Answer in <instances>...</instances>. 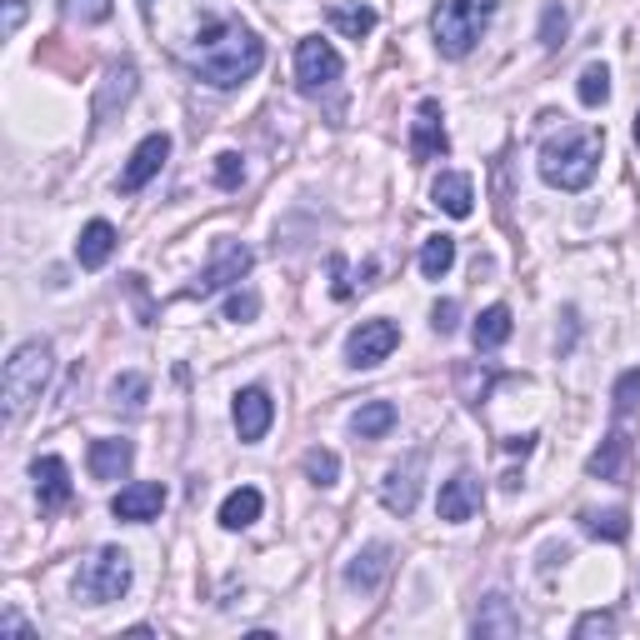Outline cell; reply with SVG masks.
I'll return each mask as SVG.
<instances>
[{
	"label": "cell",
	"instance_id": "cell-26",
	"mask_svg": "<svg viewBox=\"0 0 640 640\" xmlns=\"http://www.w3.org/2000/svg\"><path fill=\"white\" fill-rule=\"evenodd\" d=\"M450 266H456V240H450V236H430L426 246H420V276L440 280Z\"/></svg>",
	"mask_w": 640,
	"mask_h": 640
},
{
	"label": "cell",
	"instance_id": "cell-42",
	"mask_svg": "<svg viewBox=\"0 0 640 640\" xmlns=\"http://www.w3.org/2000/svg\"><path fill=\"white\" fill-rule=\"evenodd\" d=\"M636 146H640V116H636Z\"/></svg>",
	"mask_w": 640,
	"mask_h": 640
},
{
	"label": "cell",
	"instance_id": "cell-35",
	"mask_svg": "<svg viewBox=\"0 0 640 640\" xmlns=\"http://www.w3.org/2000/svg\"><path fill=\"white\" fill-rule=\"evenodd\" d=\"M636 400H640V366L626 370V376L616 380V416H630V410H636Z\"/></svg>",
	"mask_w": 640,
	"mask_h": 640
},
{
	"label": "cell",
	"instance_id": "cell-27",
	"mask_svg": "<svg viewBox=\"0 0 640 640\" xmlns=\"http://www.w3.org/2000/svg\"><path fill=\"white\" fill-rule=\"evenodd\" d=\"M576 96H580V106H606L610 100V70L600 66V60H590L586 70H580V80H576Z\"/></svg>",
	"mask_w": 640,
	"mask_h": 640
},
{
	"label": "cell",
	"instance_id": "cell-19",
	"mask_svg": "<svg viewBox=\"0 0 640 640\" xmlns=\"http://www.w3.org/2000/svg\"><path fill=\"white\" fill-rule=\"evenodd\" d=\"M470 630H476L480 640H490V636H520V610L496 590V596L480 600V610H476V620H470Z\"/></svg>",
	"mask_w": 640,
	"mask_h": 640
},
{
	"label": "cell",
	"instance_id": "cell-20",
	"mask_svg": "<svg viewBox=\"0 0 640 640\" xmlns=\"http://www.w3.org/2000/svg\"><path fill=\"white\" fill-rule=\"evenodd\" d=\"M116 246H120L116 226H110V220H90V226L80 230V240H76V260H80V270H100L110 256H116Z\"/></svg>",
	"mask_w": 640,
	"mask_h": 640
},
{
	"label": "cell",
	"instance_id": "cell-14",
	"mask_svg": "<svg viewBox=\"0 0 640 640\" xmlns=\"http://www.w3.org/2000/svg\"><path fill=\"white\" fill-rule=\"evenodd\" d=\"M446 116H440V100H420L416 106V120H410V156L416 160H436L446 156Z\"/></svg>",
	"mask_w": 640,
	"mask_h": 640
},
{
	"label": "cell",
	"instance_id": "cell-36",
	"mask_svg": "<svg viewBox=\"0 0 640 640\" xmlns=\"http://www.w3.org/2000/svg\"><path fill=\"white\" fill-rule=\"evenodd\" d=\"M490 370H460V396H466V406H480V400H486V390H490Z\"/></svg>",
	"mask_w": 640,
	"mask_h": 640
},
{
	"label": "cell",
	"instance_id": "cell-16",
	"mask_svg": "<svg viewBox=\"0 0 640 640\" xmlns=\"http://www.w3.org/2000/svg\"><path fill=\"white\" fill-rule=\"evenodd\" d=\"M86 466L96 480H126L130 466H136V446H130V440H116V436H100V440H90Z\"/></svg>",
	"mask_w": 640,
	"mask_h": 640
},
{
	"label": "cell",
	"instance_id": "cell-30",
	"mask_svg": "<svg viewBox=\"0 0 640 640\" xmlns=\"http://www.w3.org/2000/svg\"><path fill=\"white\" fill-rule=\"evenodd\" d=\"M110 400H116V406H126V410H140L150 400V380L140 376V370H126V376L110 380Z\"/></svg>",
	"mask_w": 640,
	"mask_h": 640
},
{
	"label": "cell",
	"instance_id": "cell-34",
	"mask_svg": "<svg viewBox=\"0 0 640 640\" xmlns=\"http://www.w3.org/2000/svg\"><path fill=\"white\" fill-rule=\"evenodd\" d=\"M240 180H246V160H240L236 150H220V156H216V186L220 190H236Z\"/></svg>",
	"mask_w": 640,
	"mask_h": 640
},
{
	"label": "cell",
	"instance_id": "cell-5",
	"mask_svg": "<svg viewBox=\"0 0 640 640\" xmlns=\"http://www.w3.org/2000/svg\"><path fill=\"white\" fill-rule=\"evenodd\" d=\"M130 580H136V570H130V556L120 546H106L96 550V556L80 566L76 576V596L86 600V606H110V600H120L130 590Z\"/></svg>",
	"mask_w": 640,
	"mask_h": 640
},
{
	"label": "cell",
	"instance_id": "cell-15",
	"mask_svg": "<svg viewBox=\"0 0 640 640\" xmlns=\"http://www.w3.org/2000/svg\"><path fill=\"white\" fill-rule=\"evenodd\" d=\"M160 510H166V486H160V480H136V486H126L116 500H110V516L130 520V526H146V520H156Z\"/></svg>",
	"mask_w": 640,
	"mask_h": 640
},
{
	"label": "cell",
	"instance_id": "cell-29",
	"mask_svg": "<svg viewBox=\"0 0 640 640\" xmlns=\"http://www.w3.org/2000/svg\"><path fill=\"white\" fill-rule=\"evenodd\" d=\"M580 526H586L596 540H626L630 536V516H626V510H586V516H580Z\"/></svg>",
	"mask_w": 640,
	"mask_h": 640
},
{
	"label": "cell",
	"instance_id": "cell-18",
	"mask_svg": "<svg viewBox=\"0 0 640 640\" xmlns=\"http://www.w3.org/2000/svg\"><path fill=\"white\" fill-rule=\"evenodd\" d=\"M30 480H36V500H40V510H60V506H70V470H66V460L60 456H40L36 466H30Z\"/></svg>",
	"mask_w": 640,
	"mask_h": 640
},
{
	"label": "cell",
	"instance_id": "cell-9",
	"mask_svg": "<svg viewBox=\"0 0 640 640\" xmlns=\"http://www.w3.org/2000/svg\"><path fill=\"white\" fill-rule=\"evenodd\" d=\"M420 476H426V450H410L400 466H390V476L380 480V506L390 516H410L420 500Z\"/></svg>",
	"mask_w": 640,
	"mask_h": 640
},
{
	"label": "cell",
	"instance_id": "cell-37",
	"mask_svg": "<svg viewBox=\"0 0 640 640\" xmlns=\"http://www.w3.org/2000/svg\"><path fill=\"white\" fill-rule=\"evenodd\" d=\"M256 316H260V296H256V290H236V296L226 300V320H236V326H240V320H256Z\"/></svg>",
	"mask_w": 640,
	"mask_h": 640
},
{
	"label": "cell",
	"instance_id": "cell-31",
	"mask_svg": "<svg viewBox=\"0 0 640 640\" xmlns=\"http://www.w3.org/2000/svg\"><path fill=\"white\" fill-rule=\"evenodd\" d=\"M300 466H306V476L316 480L320 490H330V486L340 480V456H336V450H326V446H310Z\"/></svg>",
	"mask_w": 640,
	"mask_h": 640
},
{
	"label": "cell",
	"instance_id": "cell-12",
	"mask_svg": "<svg viewBox=\"0 0 640 640\" xmlns=\"http://www.w3.org/2000/svg\"><path fill=\"white\" fill-rule=\"evenodd\" d=\"M230 416H236V436L246 440V446H256V440H266L270 420H276V400H270V390L246 386L236 396V406H230Z\"/></svg>",
	"mask_w": 640,
	"mask_h": 640
},
{
	"label": "cell",
	"instance_id": "cell-1",
	"mask_svg": "<svg viewBox=\"0 0 640 640\" xmlns=\"http://www.w3.org/2000/svg\"><path fill=\"white\" fill-rule=\"evenodd\" d=\"M266 66V46L256 30H246L240 20H210L196 36V76L216 90L246 86L256 70Z\"/></svg>",
	"mask_w": 640,
	"mask_h": 640
},
{
	"label": "cell",
	"instance_id": "cell-11",
	"mask_svg": "<svg viewBox=\"0 0 640 640\" xmlns=\"http://www.w3.org/2000/svg\"><path fill=\"white\" fill-rule=\"evenodd\" d=\"M166 156H170V136H166V130H156V136H146L136 150H130L126 170H120V190H126V196H136V190H146L150 180L160 176V166H166Z\"/></svg>",
	"mask_w": 640,
	"mask_h": 640
},
{
	"label": "cell",
	"instance_id": "cell-7",
	"mask_svg": "<svg viewBox=\"0 0 640 640\" xmlns=\"http://www.w3.org/2000/svg\"><path fill=\"white\" fill-rule=\"evenodd\" d=\"M250 266H256V256H250L240 240H220L216 246V256H210V266L200 270V280H196V290L190 296H220V290H230V286H240V280L250 276Z\"/></svg>",
	"mask_w": 640,
	"mask_h": 640
},
{
	"label": "cell",
	"instance_id": "cell-22",
	"mask_svg": "<svg viewBox=\"0 0 640 640\" xmlns=\"http://www.w3.org/2000/svg\"><path fill=\"white\" fill-rule=\"evenodd\" d=\"M260 510H266L260 490L256 486H240V490H230V496L220 500V526H226V530H246V526H256V520H260Z\"/></svg>",
	"mask_w": 640,
	"mask_h": 640
},
{
	"label": "cell",
	"instance_id": "cell-23",
	"mask_svg": "<svg viewBox=\"0 0 640 640\" xmlns=\"http://www.w3.org/2000/svg\"><path fill=\"white\" fill-rule=\"evenodd\" d=\"M396 420H400V410L390 406V400H366V406L350 416V430H356V440H380L396 430Z\"/></svg>",
	"mask_w": 640,
	"mask_h": 640
},
{
	"label": "cell",
	"instance_id": "cell-2",
	"mask_svg": "<svg viewBox=\"0 0 640 640\" xmlns=\"http://www.w3.org/2000/svg\"><path fill=\"white\" fill-rule=\"evenodd\" d=\"M50 370H56V350L50 340H20L6 360V380H0V396H6V420L16 426L30 406L40 400V390L50 386Z\"/></svg>",
	"mask_w": 640,
	"mask_h": 640
},
{
	"label": "cell",
	"instance_id": "cell-24",
	"mask_svg": "<svg viewBox=\"0 0 640 640\" xmlns=\"http://www.w3.org/2000/svg\"><path fill=\"white\" fill-rule=\"evenodd\" d=\"M510 306H486L476 316V326H470V340H476V350H500L510 340Z\"/></svg>",
	"mask_w": 640,
	"mask_h": 640
},
{
	"label": "cell",
	"instance_id": "cell-8",
	"mask_svg": "<svg viewBox=\"0 0 640 640\" xmlns=\"http://www.w3.org/2000/svg\"><path fill=\"white\" fill-rule=\"evenodd\" d=\"M340 50L330 46V40H320V36H306L296 46V80H300V90L306 96H316V90H326V86H336L340 80Z\"/></svg>",
	"mask_w": 640,
	"mask_h": 640
},
{
	"label": "cell",
	"instance_id": "cell-13",
	"mask_svg": "<svg viewBox=\"0 0 640 640\" xmlns=\"http://www.w3.org/2000/svg\"><path fill=\"white\" fill-rule=\"evenodd\" d=\"M390 566H396V550H390L386 540H370V546H360L356 556H350L346 586L360 590V596H370V590H380V580L390 576Z\"/></svg>",
	"mask_w": 640,
	"mask_h": 640
},
{
	"label": "cell",
	"instance_id": "cell-28",
	"mask_svg": "<svg viewBox=\"0 0 640 640\" xmlns=\"http://www.w3.org/2000/svg\"><path fill=\"white\" fill-rule=\"evenodd\" d=\"M330 26H336L340 36L360 40V36L376 30V10H370V6H330Z\"/></svg>",
	"mask_w": 640,
	"mask_h": 640
},
{
	"label": "cell",
	"instance_id": "cell-21",
	"mask_svg": "<svg viewBox=\"0 0 640 640\" xmlns=\"http://www.w3.org/2000/svg\"><path fill=\"white\" fill-rule=\"evenodd\" d=\"M430 200H436L446 216L466 220V216H470V200H476V190H470V176H460V170H440L436 186H430Z\"/></svg>",
	"mask_w": 640,
	"mask_h": 640
},
{
	"label": "cell",
	"instance_id": "cell-10",
	"mask_svg": "<svg viewBox=\"0 0 640 640\" xmlns=\"http://www.w3.org/2000/svg\"><path fill=\"white\" fill-rule=\"evenodd\" d=\"M136 86H140V70L130 66V60H116V66L106 70V80H100V90H96V106H90L96 130L110 126V116H116V110H126L130 100H136Z\"/></svg>",
	"mask_w": 640,
	"mask_h": 640
},
{
	"label": "cell",
	"instance_id": "cell-17",
	"mask_svg": "<svg viewBox=\"0 0 640 640\" xmlns=\"http://www.w3.org/2000/svg\"><path fill=\"white\" fill-rule=\"evenodd\" d=\"M440 520H450V526H460V520H470L480 510V480L470 476V470H456V476L440 486V500H436Z\"/></svg>",
	"mask_w": 640,
	"mask_h": 640
},
{
	"label": "cell",
	"instance_id": "cell-32",
	"mask_svg": "<svg viewBox=\"0 0 640 640\" xmlns=\"http://www.w3.org/2000/svg\"><path fill=\"white\" fill-rule=\"evenodd\" d=\"M566 30H570V10L560 6V0H550V6L540 10V46L556 50L560 40H566Z\"/></svg>",
	"mask_w": 640,
	"mask_h": 640
},
{
	"label": "cell",
	"instance_id": "cell-41",
	"mask_svg": "<svg viewBox=\"0 0 640 640\" xmlns=\"http://www.w3.org/2000/svg\"><path fill=\"white\" fill-rule=\"evenodd\" d=\"M506 450H510V456H530V450H536V436H510Z\"/></svg>",
	"mask_w": 640,
	"mask_h": 640
},
{
	"label": "cell",
	"instance_id": "cell-25",
	"mask_svg": "<svg viewBox=\"0 0 640 640\" xmlns=\"http://www.w3.org/2000/svg\"><path fill=\"white\" fill-rule=\"evenodd\" d=\"M626 456H630V440L620 436V430H610L606 446H600L596 456L586 460V470H590V476H600V480H620V470H626Z\"/></svg>",
	"mask_w": 640,
	"mask_h": 640
},
{
	"label": "cell",
	"instance_id": "cell-40",
	"mask_svg": "<svg viewBox=\"0 0 640 640\" xmlns=\"http://www.w3.org/2000/svg\"><path fill=\"white\" fill-rule=\"evenodd\" d=\"M20 26H26V0H6V36H16Z\"/></svg>",
	"mask_w": 640,
	"mask_h": 640
},
{
	"label": "cell",
	"instance_id": "cell-4",
	"mask_svg": "<svg viewBox=\"0 0 640 640\" xmlns=\"http://www.w3.org/2000/svg\"><path fill=\"white\" fill-rule=\"evenodd\" d=\"M500 0H446V6L436 10V46L440 56L460 60L476 50L480 30H486V20L496 16Z\"/></svg>",
	"mask_w": 640,
	"mask_h": 640
},
{
	"label": "cell",
	"instance_id": "cell-39",
	"mask_svg": "<svg viewBox=\"0 0 640 640\" xmlns=\"http://www.w3.org/2000/svg\"><path fill=\"white\" fill-rule=\"evenodd\" d=\"M430 326H436V336H450V330L460 326V306H456V300H436V306H430Z\"/></svg>",
	"mask_w": 640,
	"mask_h": 640
},
{
	"label": "cell",
	"instance_id": "cell-38",
	"mask_svg": "<svg viewBox=\"0 0 640 640\" xmlns=\"http://www.w3.org/2000/svg\"><path fill=\"white\" fill-rule=\"evenodd\" d=\"M616 630V616L610 610H590V616L576 620V640H590V636H610Z\"/></svg>",
	"mask_w": 640,
	"mask_h": 640
},
{
	"label": "cell",
	"instance_id": "cell-3",
	"mask_svg": "<svg viewBox=\"0 0 640 640\" xmlns=\"http://www.w3.org/2000/svg\"><path fill=\"white\" fill-rule=\"evenodd\" d=\"M600 170V130H576L540 150V176L556 190H586Z\"/></svg>",
	"mask_w": 640,
	"mask_h": 640
},
{
	"label": "cell",
	"instance_id": "cell-33",
	"mask_svg": "<svg viewBox=\"0 0 640 640\" xmlns=\"http://www.w3.org/2000/svg\"><path fill=\"white\" fill-rule=\"evenodd\" d=\"M66 20H80V26H100V20L116 16V0H60Z\"/></svg>",
	"mask_w": 640,
	"mask_h": 640
},
{
	"label": "cell",
	"instance_id": "cell-6",
	"mask_svg": "<svg viewBox=\"0 0 640 640\" xmlns=\"http://www.w3.org/2000/svg\"><path fill=\"white\" fill-rule=\"evenodd\" d=\"M400 346V326L396 320H360L346 340V366L350 370H376L380 360H390Z\"/></svg>",
	"mask_w": 640,
	"mask_h": 640
}]
</instances>
